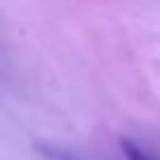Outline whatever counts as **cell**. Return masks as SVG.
<instances>
[{"label":"cell","mask_w":160,"mask_h":160,"mask_svg":"<svg viewBox=\"0 0 160 160\" xmlns=\"http://www.w3.org/2000/svg\"><path fill=\"white\" fill-rule=\"evenodd\" d=\"M121 149H123V153H125L127 160H153V158H151L145 149H140L134 140L123 138V140H121Z\"/></svg>","instance_id":"cell-1"},{"label":"cell","mask_w":160,"mask_h":160,"mask_svg":"<svg viewBox=\"0 0 160 160\" xmlns=\"http://www.w3.org/2000/svg\"><path fill=\"white\" fill-rule=\"evenodd\" d=\"M46 151H48V156L55 158V160H77V158H72L70 153H64V151H57V149H46Z\"/></svg>","instance_id":"cell-2"}]
</instances>
